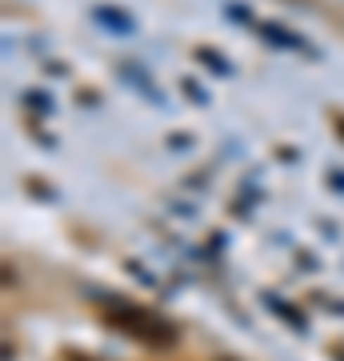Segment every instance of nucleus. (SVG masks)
<instances>
[{
	"label": "nucleus",
	"instance_id": "f03ea898",
	"mask_svg": "<svg viewBox=\"0 0 344 361\" xmlns=\"http://www.w3.org/2000/svg\"><path fill=\"white\" fill-rule=\"evenodd\" d=\"M64 361H96V357H84V353H64Z\"/></svg>",
	"mask_w": 344,
	"mask_h": 361
},
{
	"label": "nucleus",
	"instance_id": "7ed1b4c3",
	"mask_svg": "<svg viewBox=\"0 0 344 361\" xmlns=\"http://www.w3.org/2000/svg\"><path fill=\"white\" fill-rule=\"evenodd\" d=\"M336 133H340V137H344V116H336Z\"/></svg>",
	"mask_w": 344,
	"mask_h": 361
},
{
	"label": "nucleus",
	"instance_id": "f257e3e1",
	"mask_svg": "<svg viewBox=\"0 0 344 361\" xmlns=\"http://www.w3.org/2000/svg\"><path fill=\"white\" fill-rule=\"evenodd\" d=\"M104 322L116 325V329H125L128 337H136L144 345H156L165 349L177 341V325H168L160 313L153 310H141V305H128V301H113L108 310H104Z\"/></svg>",
	"mask_w": 344,
	"mask_h": 361
}]
</instances>
